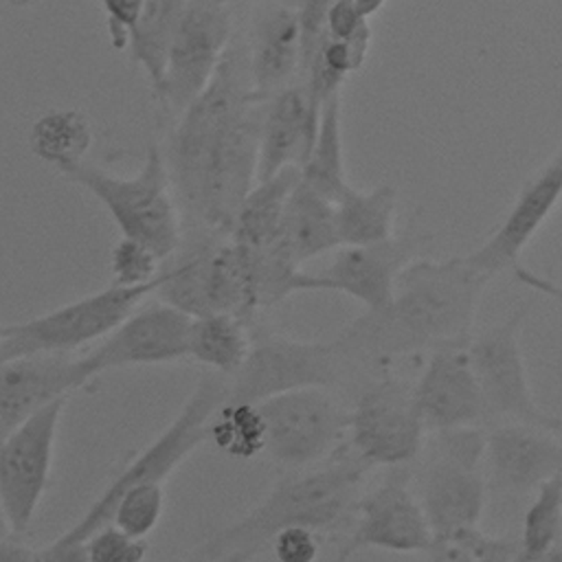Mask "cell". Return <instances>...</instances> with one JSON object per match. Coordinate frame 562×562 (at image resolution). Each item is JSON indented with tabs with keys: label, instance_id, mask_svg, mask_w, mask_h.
<instances>
[{
	"label": "cell",
	"instance_id": "cell-10",
	"mask_svg": "<svg viewBox=\"0 0 562 562\" xmlns=\"http://www.w3.org/2000/svg\"><path fill=\"white\" fill-rule=\"evenodd\" d=\"M426 426L413 384L389 369L369 375L349 408L347 448L369 468H406L424 450Z\"/></svg>",
	"mask_w": 562,
	"mask_h": 562
},
{
	"label": "cell",
	"instance_id": "cell-3",
	"mask_svg": "<svg viewBox=\"0 0 562 562\" xmlns=\"http://www.w3.org/2000/svg\"><path fill=\"white\" fill-rule=\"evenodd\" d=\"M371 468L347 443L327 461L277 481L244 516L200 542L187 562H209L233 551H266L272 536L288 527L331 531L356 514Z\"/></svg>",
	"mask_w": 562,
	"mask_h": 562
},
{
	"label": "cell",
	"instance_id": "cell-2",
	"mask_svg": "<svg viewBox=\"0 0 562 562\" xmlns=\"http://www.w3.org/2000/svg\"><path fill=\"white\" fill-rule=\"evenodd\" d=\"M490 281L465 255L413 259L400 272L393 299L382 310H364L334 338L347 371L369 378L400 358L468 342Z\"/></svg>",
	"mask_w": 562,
	"mask_h": 562
},
{
	"label": "cell",
	"instance_id": "cell-17",
	"mask_svg": "<svg viewBox=\"0 0 562 562\" xmlns=\"http://www.w3.org/2000/svg\"><path fill=\"white\" fill-rule=\"evenodd\" d=\"M189 327L191 316L158 301L132 312L81 362L92 380L110 369L176 362L189 358Z\"/></svg>",
	"mask_w": 562,
	"mask_h": 562
},
{
	"label": "cell",
	"instance_id": "cell-8",
	"mask_svg": "<svg viewBox=\"0 0 562 562\" xmlns=\"http://www.w3.org/2000/svg\"><path fill=\"white\" fill-rule=\"evenodd\" d=\"M160 285V274L143 285H116L66 303L37 318L2 325L0 362L35 356V353H75L94 340H103L114 331L138 303L154 294Z\"/></svg>",
	"mask_w": 562,
	"mask_h": 562
},
{
	"label": "cell",
	"instance_id": "cell-12",
	"mask_svg": "<svg viewBox=\"0 0 562 562\" xmlns=\"http://www.w3.org/2000/svg\"><path fill=\"white\" fill-rule=\"evenodd\" d=\"M527 307L479 331L468 342L470 362L483 395L487 424L516 422L562 435V419L547 413L533 397L527 362L520 347V329Z\"/></svg>",
	"mask_w": 562,
	"mask_h": 562
},
{
	"label": "cell",
	"instance_id": "cell-20",
	"mask_svg": "<svg viewBox=\"0 0 562 562\" xmlns=\"http://www.w3.org/2000/svg\"><path fill=\"white\" fill-rule=\"evenodd\" d=\"M562 200V147L555 156L520 189L501 226L476 250L468 252V261L494 279L507 268L518 270V257L531 237L549 220Z\"/></svg>",
	"mask_w": 562,
	"mask_h": 562
},
{
	"label": "cell",
	"instance_id": "cell-43",
	"mask_svg": "<svg viewBox=\"0 0 562 562\" xmlns=\"http://www.w3.org/2000/svg\"><path fill=\"white\" fill-rule=\"evenodd\" d=\"M0 562H35V551L11 536L0 542Z\"/></svg>",
	"mask_w": 562,
	"mask_h": 562
},
{
	"label": "cell",
	"instance_id": "cell-25",
	"mask_svg": "<svg viewBox=\"0 0 562 562\" xmlns=\"http://www.w3.org/2000/svg\"><path fill=\"white\" fill-rule=\"evenodd\" d=\"M397 191L393 184H378L369 191L351 184L334 202V220L340 246H364L386 241L395 235Z\"/></svg>",
	"mask_w": 562,
	"mask_h": 562
},
{
	"label": "cell",
	"instance_id": "cell-40",
	"mask_svg": "<svg viewBox=\"0 0 562 562\" xmlns=\"http://www.w3.org/2000/svg\"><path fill=\"white\" fill-rule=\"evenodd\" d=\"M145 0H101L108 13V31L114 48H125L138 24Z\"/></svg>",
	"mask_w": 562,
	"mask_h": 562
},
{
	"label": "cell",
	"instance_id": "cell-18",
	"mask_svg": "<svg viewBox=\"0 0 562 562\" xmlns=\"http://www.w3.org/2000/svg\"><path fill=\"white\" fill-rule=\"evenodd\" d=\"M468 342H448L428 351L424 369L413 384L417 413L430 432L483 428L487 424Z\"/></svg>",
	"mask_w": 562,
	"mask_h": 562
},
{
	"label": "cell",
	"instance_id": "cell-14",
	"mask_svg": "<svg viewBox=\"0 0 562 562\" xmlns=\"http://www.w3.org/2000/svg\"><path fill=\"white\" fill-rule=\"evenodd\" d=\"M66 402L68 397L50 402L0 441V503L15 538L26 533L46 494Z\"/></svg>",
	"mask_w": 562,
	"mask_h": 562
},
{
	"label": "cell",
	"instance_id": "cell-47",
	"mask_svg": "<svg viewBox=\"0 0 562 562\" xmlns=\"http://www.w3.org/2000/svg\"><path fill=\"white\" fill-rule=\"evenodd\" d=\"M13 533H11V527H9V522H7V516H4V509H2V503H0V542L2 540H7V538H11Z\"/></svg>",
	"mask_w": 562,
	"mask_h": 562
},
{
	"label": "cell",
	"instance_id": "cell-36",
	"mask_svg": "<svg viewBox=\"0 0 562 562\" xmlns=\"http://www.w3.org/2000/svg\"><path fill=\"white\" fill-rule=\"evenodd\" d=\"M454 540L472 555L474 562H533L527 555L520 536H492L481 527H472L461 531Z\"/></svg>",
	"mask_w": 562,
	"mask_h": 562
},
{
	"label": "cell",
	"instance_id": "cell-35",
	"mask_svg": "<svg viewBox=\"0 0 562 562\" xmlns=\"http://www.w3.org/2000/svg\"><path fill=\"white\" fill-rule=\"evenodd\" d=\"M90 562H145L149 544L132 538L116 525H103L86 540Z\"/></svg>",
	"mask_w": 562,
	"mask_h": 562
},
{
	"label": "cell",
	"instance_id": "cell-27",
	"mask_svg": "<svg viewBox=\"0 0 562 562\" xmlns=\"http://www.w3.org/2000/svg\"><path fill=\"white\" fill-rule=\"evenodd\" d=\"M255 321L237 314H211L191 318L189 358L206 371L231 378L244 364L252 345Z\"/></svg>",
	"mask_w": 562,
	"mask_h": 562
},
{
	"label": "cell",
	"instance_id": "cell-5",
	"mask_svg": "<svg viewBox=\"0 0 562 562\" xmlns=\"http://www.w3.org/2000/svg\"><path fill=\"white\" fill-rule=\"evenodd\" d=\"M228 400V378L204 371L193 391L173 415V419L143 448L138 450L101 494L86 507V512L55 540L61 544H81L97 529L110 525L112 507L116 498L138 483H162L173 470L202 443L209 441V424L213 413Z\"/></svg>",
	"mask_w": 562,
	"mask_h": 562
},
{
	"label": "cell",
	"instance_id": "cell-46",
	"mask_svg": "<svg viewBox=\"0 0 562 562\" xmlns=\"http://www.w3.org/2000/svg\"><path fill=\"white\" fill-rule=\"evenodd\" d=\"M533 562H562V540L555 547H551L547 553H542L538 560H533Z\"/></svg>",
	"mask_w": 562,
	"mask_h": 562
},
{
	"label": "cell",
	"instance_id": "cell-31",
	"mask_svg": "<svg viewBox=\"0 0 562 562\" xmlns=\"http://www.w3.org/2000/svg\"><path fill=\"white\" fill-rule=\"evenodd\" d=\"M209 441L233 459H255L266 450V426L257 404L224 402L211 417Z\"/></svg>",
	"mask_w": 562,
	"mask_h": 562
},
{
	"label": "cell",
	"instance_id": "cell-9",
	"mask_svg": "<svg viewBox=\"0 0 562 562\" xmlns=\"http://www.w3.org/2000/svg\"><path fill=\"white\" fill-rule=\"evenodd\" d=\"M347 375L334 340H294L255 323L250 351L228 378V402L257 404L296 389H334Z\"/></svg>",
	"mask_w": 562,
	"mask_h": 562
},
{
	"label": "cell",
	"instance_id": "cell-24",
	"mask_svg": "<svg viewBox=\"0 0 562 562\" xmlns=\"http://www.w3.org/2000/svg\"><path fill=\"white\" fill-rule=\"evenodd\" d=\"M270 248L299 268L318 255L340 248L334 202L299 180L285 202L279 233Z\"/></svg>",
	"mask_w": 562,
	"mask_h": 562
},
{
	"label": "cell",
	"instance_id": "cell-7",
	"mask_svg": "<svg viewBox=\"0 0 562 562\" xmlns=\"http://www.w3.org/2000/svg\"><path fill=\"white\" fill-rule=\"evenodd\" d=\"M432 435L415 494L432 540H454L461 531L479 527L485 512V430L457 428Z\"/></svg>",
	"mask_w": 562,
	"mask_h": 562
},
{
	"label": "cell",
	"instance_id": "cell-26",
	"mask_svg": "<svg viewBox=\"0 0 562 562\" xmlns=\"http://www.w3.org/2000/svg\"><path fill=\"white\" fill-rule=\"evenodd\" d=\"M301 180L299 167H285L274 178L257 182L244 198L231 239L248 250H266L274 244L285 202Z\"/></svg>",
	"mask_w": 562,
	"mask_h": 562
},
{
	"label": "cell",
	"instance_id": "cell-45",
	"mask_svg": "<svg viewBox=\"0 0 562 562\" xmlns=\"http://www.w3.org/2000/svg\"><path fill=\"white\" fill-rule=\"evenodd\" d=\"M351 2L356 4V9H358L364 18H371V15H375V13L384 7L386 0H351Z\"/></svg>",
	"mask_w": 562,
	"mask_h": 562
},
{
	"label": "cell",
	"instance_id": "cell-1",
	"mask_svg": "<svg viewBox=\"0 0 562 562\" xmlns=\"http://www.w3.org/2000/svg\"><path fill=\"white\" fill-rule=\"evenodd\" d=\"M259 101L248 68L228 46L209 86L178 116L165 154L173 198L187 231L231 235L237 211L257 184Z\"/></svg>",
	"mask_w": 562,
	"mask_h": 562
},
{
	"label": "cell",
	"instance_id": "cell-6",
	"mask_svg": "<svg viewBox=\"0 0 562 562\" xmlns=\"http://www.w3.org/2000/svg\"><path fill=\"white\" fill-rule=\"evenodd\" d=\"M68 180L88 189L112 215L123 237L140 241L160 261L169 259L182 244V217L173 198L165 154L149 145L145 162L132 178L108 173L81 162L64 171Z\"/></svg>",
	"mask_w": 562,
	"mask_h": 562
},
{
	"label": "cell",
	"instance_id": "cell-23",
	"mask_svg": "<svg viewBox=\"0 0 562 562\" xmlns=\"http://www.w3.org/2000/svg\"><path fill=\"white\" fill-rule=\"evenodd\" d=\"M318 130L303 86L277 92L261 116L257 182L274 178L285 167H303Z\"/></svg>",
	"mask_w": 562,
	"mask_h": 562
},
{
	"label": "cell",
	"instance_id": "cell-4",
	"mask_svg": "<svg viewBox=\"0 0 562 562\" xmlns=\"http://www.w3.org/2000/svg\"><path fill=\"white\" fill-rule=\"evenodd\" d=\"M158 274V299L191 318L237 314L255 321L259 312L255 250L228 235L187 231Z\"/></svg>",
	"mask_w": 562,
	"mask_h": 562
},
{
	"label": "cell",
	"instance_id": "cell-49",
	"mask_svg": "<svg viewBox=\"0 0 562 562\" xmlns=\"http://www.w3.org/2000/svg\"><path fill=\"white\" fill-rule=\"evenodd\" d=\"M0 338H2V325H0Z\"/></svg>",
	"mask_w": 562,
	"mask_h": 562
},
{
	"label": "cell",
	"instance_id": "cell-22",
	"mask_svg": "<svg viewBox=\"0 0 562 562\" xmlns=\"http://www.w3.org/2000/svg\"><path fill=\"white\" fill-rule=\"evenodd\" d=\"M301 61L303 44L296 11L283 0H263L252 13L250 53L246 57L252 99L263 103L288 88Z\"/></svg>",
	"mask_w": 562,
	"mask_h": 562
},
{
	"label": "cell",
	"instance_id": "cell-19",
	"mask_svg": "<svg viewBox=\"0 0 562 562\" xmlns=\"http://www.w3.org/2000/svg\"><path fill=\"white\" fill-rule=\"evenodd\" d=\"M562 474V435L503 422L485 430L487 490L503 496H533L549 479Z\"/></svg>",
	"mask_w": 562,
	"mask_h": 562
},
{
	"label": "cell",
	"instance_id": "cell-32",
	"mask_svg": "<svg viewBox=\"0 0 562 562\" xmlns=\"http://www.w3.org/2000/svg\"><path fill=\"white\" fill-rule=\"evenodd\" d=\"M518 536L531 560H538L562 540V474L533 492Z\"/></svg>",
	"mask_w": 562,
	"mask_h": 562
},
{
	"label": "cell",
	"instance_id": "cell-13",
	"mask_svg": "<svg viewBox=\"0 0 562 562\" xmlns=\"http://www.w3.org/2000/svg\"><path fill=\"white\" fill-rule=\"evenodd\" d=\"M235 29L233 0H187L171 35L165 72L154 90L167 110L180 116L209 86L224 59Z\"/></svg>",
	"mask_w": 562,
	"mask_h": 562
},
{
	"label": "cell",
	"instance_id": "cell-33",
	"mask_svg": "<svg viewBox=\"0 0 562 562\" xmlns=\"http://www.w3.org/2000/svg\"><path fill=\"white\" fill-rule=\"evenodd\" d=\"M165 503L167 494L162 483H138L116 498L110 522L127 536L145 540L160 525Z\"/></svg>",
	"mask_w": 562,
	"mask_h": 562
},
{
	"label": "cell",
	"instance_id": "cell-42",
	"mask_svg": "<svg viewBox=\"0 0 562 562\" xmlns=\"http://www.w3.org/2000/svg\"><path fill=\"white\" fill-rule=\"evenodd\" d=\"M428 562H474L472 555L457 540H432L426 551Z\"/></svg>",
	"mask_w": 562,
	"mask_h": 562
},
{
	"label": "cell",
	"instance_id": "cell-28",
	"mask_svg": "<svg viewBox=\"0 0 562 562\" xmlns=\"http://www.w3.org/2000/svg\"><path fill=\"white\" fill-rule=\"evenodd\" d=\"M92 145V127L79 110H50L42 114L29 134L31 151L57 171L86 162Z\"/></svg>",
	"mask_w": 562,
	"mask_h": 562
},
{
	"label": "cell",
	"instance_id": "cell-41",
	"mask_svg": "<svg viewBox=\"0 0 562 562\" xmlns=\"http://www.w3.org/2000/svg\"><path fill=\"white\" fill-rule=\"evenodd\" d=\"M35 562H90L86 542L81 544H61L50 540L42 549L35 551Z\"/></svg>",
	"mask_w": 562,
	"mask_h": 562
},
{
	"label": "cell",
	"instance_id": "cell-39",
	"mask_svg": "<svg viewBox=\"0 0 562 562\" xmlns=\"http://www.w3.org/2000/svg\"><path fill=\"white\" fill-rule=\"evenodd\" d=\"M371 33L369 18H364L351 0H336L325 20V35L331 40L349 42Z\"/></svg>",
	"mask_w": 562,
	"mask_h": 562
},
{
	"label": "cell",
	"instance_id": "cell-11",
	"mask_svg": "<svg viewBox=\"0 0 562 562\" xmlns=\"http://www.w3.org/2000/svg\"><path fill=\"white\" fill-rule=\"evenodd\" d=\"M266 426L263 454L296 472L334 457L347 437L349 408L331 389H296L257 402Z\"/></svg>",
	"mask_w": 562,
	"mask_h": 562
},
{
	"label": "cell",
	"instance_id": "cell-30",
	"mask_svg": "<svg viewBox=\"0 0 562 562\" xmlns=\"http://www.w3.org/2000/svg\"><path fill=\"white\" fill-rule=\"evenodd\" d=\"M187 0H145L138 24L130 35V57L145 68L154 90L160 86L169 42Z\"/></svg>",
	"mask_w": 562,
	"mask_h": 562
},
{
	"label": "cell",
	"instance_id": "cell-37",
	"mask_svg": "<svg viewBox=\"0 0 562 562\" xmlns=\"http://www.w3.org/2000/svg\"><path fill=\"white\" fill-rule=\"evenodd\" d=\"M288 2L301 22V44H303V61L301 70L310 61L312 53L316 50L318 42L325 35V20L336 0H283Z\"/></svg>",
	"mask_w": 562,
	"mask_h": 562
},
{
	"label": "cell",
	"instance_id": "cell-15",
	"mask_svg": "<svg viewBox=\"0 0 562 562\" xmlns=\"http://www.w3.org/2000/svg\"><path fill=\"white\" fill-rule=\"evenodd\" d=\"M430 544L432 533L411 487L408 470L389 468L380 483L362 492L353 514V529L334 562H349L351 555L367 549L426 553Z\"/></svg>",
	"mask_w": 562,
	"mask_h": 562
},
{
	"label": "cell",
	"instance_id": "cell-21",
	"mask_svg": "<svg viewBox=\"0 0 562 562\" xmlns=\"http://www.w3.org/2000/svg\"><path fill=\"white\" fill-rule=\"evenodd\" d=\"M92 382L81 356L35 353L0 362V422L11 430L55 400Z\"/></svg>",
	"mask_w": 562,
	"mask_h": 562
},
{
	"label": "cell",
	"instance_id": "cell-34",
	"mask_svg": "<svg viewBox=\"0 0 562 562\" xmlns=\"http://www.w3.org/2000/svg\"><path fill=\"white\" fill-rule=\"evenodd\" d=\"M162 261L140 241L121 237L112 250V274L116 285H143L158 277Z\"/></svg>",
	"mask_w": 562,
	"mask_h": 562
},
{
	"label": "cell",
	"instance_id": "cell-29",
	"mask_svg": "<svg viewBox=\"0 0 562 562\" xmlns=\"http://www.w3.org/2000/svg\"><path fill=\"white\" fill-rule=\"evenodd\" d=\"M301 180L331 202L349 187L345 176L340 94L331 97L321 110L314 145L301 167Z\"/></svg>",
	"mask_w": 562,
	"mask_h": 562
},
{
	"label": "cell",
	"instance_id": "cell-48",
	"mask_svg": "<svg viewBox=\"0 0 562 562\" xmlns=\"http://www.w3.org/2000/svg\"><path fill=\"white\" fill-rule=\"evenodd\" d=\"M7 432H9V430H7V426L0 422V441L4 439V435H7Z\"/></svg>",
	"mask_w": 562,
	"mask_h": 562
},
{
	"label": "cell",
	"instance_id": "cell-16",
	"mask_svg": "<svg viewBox=\"0 0 562 562\" xmlns=\"http://www.w3.org/2000/svg\"><path fill=\"white\" fill-rule=\"evenodd\" d=\"M426 239L422 233H404L378 244L340 246L323 270L305 272L303 292H342L364 310H382L395 294L400 272L417 259Z\"/></svg>",
	"mask_w": 562,
	"mask_h": 562
},
{
	"label": "cell",
	"instance_id": "cell-38",
	"mask_svg": "<svg viewBox=\"0 0 562 562\" xmlns=\"http://www.w3.org/2000/svg\"><path fill=\"white\" fill-rule=\"evenodd\" d=\"M277 562H316L318 533L307 527H288L272 536L268 542Z\"/></svg>",
	"mask_w": 562,
	"mask_h": 562
},
{
	"label": "cell",
	"instance_id": "cell-44",
	"mask_svg": "<svg viewBox=\"0 0 562 562\" xmlns=\"http://www.w3.org/2000/svg\"><path fill=\"white\" fill-rule=\"evenodd\" d=\"M261 551H255V549H246V551H233V553H226V555H220L215 560H209V562H252Z\"/></svg>",
	"mask_w": 562,
	"mask_h": 562
}]
</instances>
